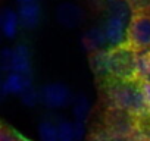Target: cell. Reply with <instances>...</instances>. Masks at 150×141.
Instances as JSON below:
<instances>
[{
	"label": "cell",
	"instance_id": "6da1fadb",
	"mask_svg": "<svg viewBox=\"0 0 150 141\" xmlns=\"http://www.w3.org/2000/svg\"><path fill=\"white\" fill-rule=\"evenodd\" d=\"M106 97L115 110L128 113L132 118L150 116V107L147 106L140 82L134 80H115L106 90Z\"/></svg>",
	"mask_w": 150,
	"mask_h": 141
},
{
	"label": "cell",
	"instance_id": "7a4b0ae2",
	"mask_svg": "<svg viewBox=\"0 0 150 141\" xmlns=\"http://www.w3.org/2000/svg\"><path fill=\"white\" fill-rule=\"evenodd\" d=\"M134 16L127 0H106V18L102 24L108 47L119 49L127 44L128 38V25Z\"/></svg>",
	"mask_w": 150,
	"mask_h": 141
},
{
	"label": "cell",
	"instance_id": "3957f363",
	"mask_svg": "<svg viewBox=\"0 0 150 141\" xmlns=\"http://www.w3.org/2000/svg\"><path fill=\"white\" fill-rule=\"evenodd\" d=\"M72 99H74L72 90L66 84L59 82V81L44 84L40 88L41 104L50 110H59V109H65L71 106Z\"/></svg>",
	"mask_w": 150,
	"mask_h": 141
},
{
	"label": "cell",
	"instance_id": "277c9868",
	"mask_svg": "<svg viewBox=\"0 0 150 141\" xmlns=\"http://www.w3.org/2000/svg\"><path fill=\"white\" fill-rule=\"evenodd\" d=\"M127 44L134 50L150 49V13H134L128 25Z\"/></svg>",
	"mask_w": 150,
	"mask_h": 141
},
{
	"label": "cell",
	"instance_id": "5b68a950",
	"mask_svg": "<svg viewBox=\"0 0 150 141\" xmlns=\"http://www.w3.org/2000/svg\"><path fill=\"white\" fill-rule=\"evenodd\" d=\"M56 21L65 27V28H78L86 21V12L84 9L71 2H63L56 8Z\"/></svg>",
	"mask_w": 150,
	"mask_h": 141
},
{
	"label": "cell",
	"instance_id": "8992f818",
	"mask_svg": "<svg viewBox=\"0 0 150 141\" xmlns=\"http://www.w3.org/2000/svg\"><path fill=\"white\" fill-rule=\"evenodd\" d=\"M31 85H34L31 75L19 74V72H8L2 78V91H3L5 97H8V96L19 97Z\"/></svg>",
	"mask_w": 150,
	"mask_h": 141
},
{
	"label": "cell",
	"instance_id": "52a82bcc",
	"mask_svg": "<svg viewBox=\"0 0 150 141\" xmlns=\"http://www.w3.org/2000/svg\"><path fill=\"white\" fill-rule=\"evenodd\" d=\"M90 65L93 72L102 78H113V68H115V53L113 49L108 47L103 50H99L96 53H91Z\"/></svg>",
	"mask_w": 150,
	"mask_h": 141
},
{
	"label": "cell",
	"instance_id": "ba28073f",
	"mask_svg": "<svg viewBox=\"0 0 150 141\" xmlns=\"http://www.w3.org/2000/svg\"><path fill=\"white\" fill-rule=\"evenodd\" d=\"M16 12L19 16L21 28L33 31L35 30L43 18V8L40 2H33V3H24L16 6Z\"/></svg>",
	"mask_w": 150,
	"mask_h": 141
},
{
	"label": "cell",
	"instance_id": "9c48e42d",
	"mask_svg": "<svg viewBox=\"0 0 150 141\" xmlns=\"http://www.w3.org/2000/svg\"><path fill=\"white\" fill-rule=\"evenodd\" d=\"M12 72L33 77V54L28 44L18 43L12 47Z\"/></svg>",
	"mask_w": 150,
	"mask_h": 141
},
{
	"label": "cell",
	"instance_id": "30bf717a",
	"mask_svg": "<svg viewBox=\"0 0 150 141\" xmlns=\"http://www.w3.org/2000/svg\"><path fill=\"white\" fill-rule=\"evenodd\" d=\"M21 30V22L16 9L2 8L0 9V34L6 40H15Z\"/></svg>",
	"mask_w": 150,
	"mask_h": 141
},
{
	"label": "cell",
	"instance_id": "8fae6325",
	"mask_svg": "<svg viewBox=\"0 0 150 141\" xmlns=\"http://www.w3.org/2000/svg\"><path fill=\"white\" fill-rule=\"evenodd\" d=\"M81 44L90 53H96L99 50L108 49V41H106V35H105L103 27L99 25V27L88 28L81 37Z\"/></svg>",
	"mask_w": 150,
	"mask_h": 141
},
{
	"label": "cell",
	"instance_id": "7c38bea8",
	"mask_svg": "<svg viewBox=\"0 0 150 141\" xmlns=\"http://www.w3.org/2000/svg\"><path fill=\"white\" fill-rule=\"evenodd\" d=\"M57 123V135L59 141H81L84 137V123L77 122V121H66L60 119L56 122Z\"/></svg>",
	"mask_w": 150,
	"mask_h": 141
},
{
	"label": "cell",
	"instance_id": "4fadbf2b",
	"mask_svg": "<svg viewBox=\"0 0 150 141\" xmlns=\"http://www.w3.org/2000/svg\"><path fill=\"white\" fill-rule=\"evenodd\" d=\"M134 80L138 82H150V49L135 50Z\"/></svg>",
	"mask_w": 150,
	"mask_h": 141
},
{
	"label": "cell",
	"instance_id": "5bb4252c",
	"mask_svg": "<svg viewBox=\"0 0 150 141\" xmlns=\"http://www.w3.org/2000/svg\"><path fill=\"white\" fill-rule=\"evenodd\" d=\"M71 106H72V116L75 118V121L84 123L91 112V103L87 99V96H84L83 93L74 96Z\"/></svg>",
	"mask_w": 150,
	"mask_h": 141
},
{
	"label": "cell",
	"instance_id": "9a60e30c",
	"mask_svg": "<svg viewBox=\"0 0 150 141\" xmlns=\"http://www.w3.org/2000/svg\"><path fill=\"white\" fill-rule=\"evenodd\" d=\"M38 138L40 141H59L57 123L52 119H44L38 125Z\"/></svg>",
	"mask_w": 150,
	"mask_h": 141
},
{
	"label": "cell",
	"instance_id": "2e32d148",
	"mask_svg": "<svg viewBox=\"0 0 150 141\" xmlns=\"http://www.w3.org/2000/svg\"><path fill=\"white\" fill-rule=\"evenodd\" d=\"M19 99H21V102H22L24 106H27V107H34V106H37L38 103H41V100H40V88H35L34 85H31L28 90H25V91L19 96Z\"/></svg>",
	"mask_w": 150,
	"mask_h": 141
},
{
	"label": "cell",
	"instance_id": "e0dca14e",
	"mask_svg": "<svg viewBox=\"0 0 150 141\" xmlns=\"http://www.w3.org/2000/svg\"><path fill=\"white\" fill-rule=\"evenodd\" d=\"M12 72V47H0V74Z\"/></svg>",
	"mask_w": 150,
	"mask_h": 141
},
{
	"label": "cell",
	"instance_id": "ac0fdd59",
	"mask_svg": "<svg viewBox=\"0 0 150 141\" xmlns=\"http://www.w3.org/2000/svg\"><path fill=\"white\" fill-rule=\"evenodd\" d=\"M134 13H150V0H127Z\"/></svg>",
	"mask_w": 150,
	"mask_h": 141
},
{
	"label": "cell",
	"instance_id": "d6986e66",
	"mask_svg": "<svg viewBox=\"0 0 150 141\" xmlns=\"http://www.w3.org/2000/svg\"><path fill=\"white\" fill-rule=\"evenodd\" d=\"M140 88H141V93H143V97L147 106L150 107V82H140Z\"/></svg>",
	"mask_w": 150,
	"mask_h": 141
},
{
	"label": "cell",
	"instance_id": "ffe728a7",
	"mask_svg": "<svg viewBox=\"0 0 150 141\" xmlns=\"http://www.w3.org/2000/svg\"><path fill=\"white\" fill-rule=\"evenodd\" d=\"M33 2H38V0H16V5H24V3H33Z\"/></svg>",
	"mask_w": 150,
	"mask_h": 141
},
{
	"label": "cell",
	"instance_id": "44dd1931",
	"mask_svg": "<svg viewBox=\"0 0 150 141\" xmlns=\"http://www.w3.org/2000/svg\"><path fill=\"white\" fill-rule=\"evenodd\" d=\"M5 96H3V91H2V74H0V100H2Z\"/></svg>",
	"mask_w": 150,
	"mask_h": 141
},
{
	"label": "cell",
	"instance_id": "7402d4cb",
	"mask_svg": "<svg viewBox=\"0 0 150 141\" xmlns=\"http://www.w3.org/2000/svg\"><path fill=\"white\" fill-rule=\"evenodd\" d=\"M13 141H28V140H25V138H22L21 135H18V134H16V137H15V140H13Z\"/></svg>",
	"mask_w": 150,
	"mask_h": 141
},
{
	"label": "cell",
	"instance_id": "603a6c76",
	"mask_svg": "<svg viewBox=\"0 0 150 141\" xmlns=\"http://www.w3.org/2000/svg\"><path fill=\"white\" fill-rule=\"evenodd\" d=\"M0 44H2V34H0Z\"/></svg>",
	"mask_w": 150,
	"mask_h": 141
}]
</instances>
